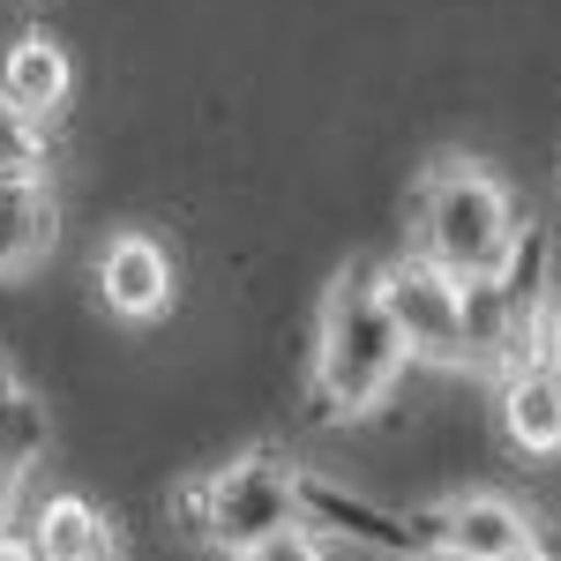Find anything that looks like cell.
<instances>
[{"instance_id": "1", "label": "cell", "mask_w": 561, "mask_h": 561, "mask_svg": "<svg viewBox=\"0 0 561 561\" xmlns=\"http://www.w3.org/2000/svg\"><path fill=\"white\" fill-rule=\"evenodd\" d=\"M404 330L382 300V270L375 262H352L345 277L330 285L322 307V345H314V389H322V412L330 420H359L389 397V382L404 375Z\"/></svg>"}, {"instance_id": "2", "label": "cell", "mask_w": 561, "mask_h": 561, "mask_svg": "<svg viewBox=\"0 0 561 561\" xmlns=\"http://www.w3.org/2000/svg\"><path fill=\"white\" fill-rule=\"evenodd\" d=\"M420 255L457 285H494L517 262V210L479 165H442L420 203Z\"/></svg>"}, {"instance_id": "3", "label": "cell", "mask_w": 561, "mask_h": 561, "mask_svg": "<svg viewBox=\"0 0 561 561\" xmlns=\"http://www.w3.org/2000/svg\"><path fill=\"white\" fill-rule=\"evenodd\" d=\"M180 510L195 517V531H203L210 547L255 554L262 539H277V531L300 524V479L285 472V465H270V457H248V465H232V472L187 486Z\"/></svg>"}, {"instance_id": "4", "label": "cell", "mask_w": 561, "mask_h": 561, "mask_svg": "<svg viewBox=\"0 0 561 561\" xmlns=\"http://www.w3.org/2000/svg\"><path fill=\"white\" fill-rule=\"evenodd\" d=\"M382 300L404 330V352L412 359H434V367H465L472 352V300L449 270H434L427 255H404L382 270Z\"/></svg>"}, {"instance_id": "5", "label": "cell", "mask_w": 561, "mask_h": 561, "mask_svg": "<svg viewBox=\"0 0 561 561\" xmlns=\"http://www.w3.org/2000/svg\"><path fill=\"white\" fill-rule=\"evenodd\" d=\"M412 547L427 554H457V561H510L531 547V517L502 494H457V502H434L427 517H412L404 531Z\"/></svg>"}, {"instance_id": "6", "label": "cell", "mask_w": 561, "mask_h": 561, "mask_svg": "<svg viewBox=\"0 0 561 561\" xmlns=\"http://www.w3.org/2000/svg\"><path fill=\"white\" fill-rule=\"evenodd\" d=\"M98 285H105V307L113 314H128V322H150V314H165L173 307V262L158 240H142V232H121L105 262H98Z\"/></svg>"}, {"instance_id": "7", "label": "cell", "mask_w": 561, "mask_h": 561, "mask_svg": "<svg viewBox=\"0 0 561 561\" xmlns=\"http://www.w3.org/2000/svg\"><path fill=\"white\" fill-rule=\"evenodd\" d=\"M502 434L524 457H561V375L554 367H517L502 382Z\"/></svg>"}, {"instance_id": "8", "label": "cell", "mask_w": 561, "mask_h": 561, "mask_svg": "<svg viewBox=\"0 0 561 561\" xmlns=\"http://www.w3.org/2000/svg\"><path fill=\"white\" fill-rule=\"evenodd\" d=\"M68 83H76V76H68V53L53 38H15L8 60H0V98H8L15 113H31V121L53 113V105L68 98Z\"/></svg>"}, {"instance_id": "9", "label": "cell", "mask_w": 561, "mask_h": 561, "mask_svg": "<svg viewBox=\"0 0 561 561\" xmlns=\"http://www.w3.org/2000/svg\"><path fill=\"white\" fill-rule=\"evenodd\" d=\"M31 547H38V561H113V531H105V517L90 502L53 494L38 510V524H31Z\"/></svg>"}, {"instance_id": "10", "label": "cell", "mask_w": 561, "mask_h": 561, "mask_svg": "<svg viewBox=\"0 0 561 561\" xmlns=\"http://www.w3.org/2000/svg\"><path fill=\"white\" fill-rule=\"evenodd\" d=\"M53 248V195L38 180H0V277L31 270Z\"/></svg>"}, {"instance_id": "11", "label": "cell", "mask_w": 561, "mask_h": 561, "mask_svg": "<svg viewBox=\"0 0 561 561\" xmlns=\"http://www.w3.org/2000/svg\"><path fill=\"white\" fill-rule=\"evenodd\" d=\"M38 121L0 98V180H38Z\"/></svg>"}, {"instance_id": "12", "label": "cell", "mask_w": 561, "mask_h": 561, "mask_svg": "<svg viewBox=\"0 0 561 561\" xmlns=\"http://www.w3.org/2000/svg\"><path fill=\"white\" fill-rule=\"evenodd\" d=\"M240 561H322V547H314V531H277V539H262L255 554H240Z\"/></svg>"}, {"instance_id": "13", "label": "cell", "mask_w": 561, "mask_h": 561, "mask_svg": "<svg viewBox=\"0 0 561 561\" xmlns=\"http://www.w3.org/2000/svg\"><path fill=\"white\" fill-rule=\"evenodd\" d=\"M539 367H554V375H561V300L539 314Z\"/></svg>"}, {"instance_id": "14", "label": "cell", "mask_w": 561, "mask_h": 561, "mask_svg": "<svg viewBox=\"0 0 561 561\" xmlns=\"http://www.w3.org/2000/svg\"><path fill=\"white\" fill-rule=\"evenodd\" d=\"M0 561H38V547H31V531H23V539H0Z\"/></svg>"}, {"instance_id": "15", "label": "cell", "mask_w": 561, "mask_h": 561, "mask_svg": "<svg viewBox=\"0 0 561 561\" xmlns=\"http://www.w3.org/2000/svg\"><path fill=\"white\" fill-rule=\"evenodd\" d=\"M510 561H554V554H547V547H539V539H531V547H524V554H510Z\"/></svg>"}, {"instance_id": "16", "label": "cell", "mask_w": 561, "mask_h": 561, "mask_svg": "<svg viewBox=\"0 0 561 561\" xmlns=\"http://www.w3.org/2000/svg\"><path fill=\"white\" fill-rule=\"evenodd\" d=\"M427 561H457V554H427Z\"/></svg>"}]
</instances>
